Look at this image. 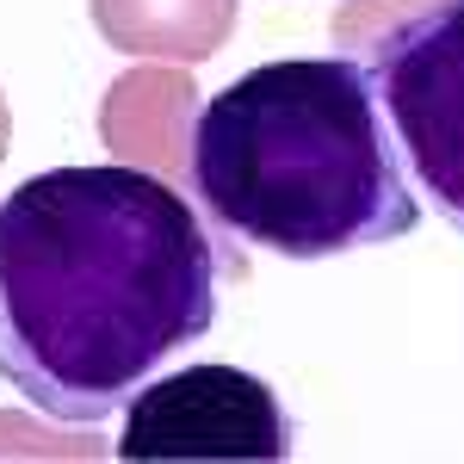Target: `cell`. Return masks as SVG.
Masks as SVG:
<instances>
[{
  "instance_id": "277c9868",
  "label": "cell",
  "mask_w": 464,
  "mask_h": 464,
  "mask_svg": "<svg viewBox=\"0 0 464 464\" xmlns=\"http://www.w3.org/2000/svg\"><path fill=\"white\" fill-rule=\"evenodd\" d=\"M118 459H291V421L273 384L205 359L130 391Z\"/></svg>"
},
{
  "instance_id": "6da1fadb",
  "label": "cell",
  "mask_w": 464,
  "mask_h": 464,
  "mask_svg": "<svg viewBox=\"0 0 464 464\" xmlns=\"http://www.w3.org/2000/svg\"><path fill=\"white\" fill-rule=\"evenodd\" d=\"M223 254L149 168H50L0 198V378L93 428L211 334Z\"/></svg>"
},
{
  "instance_id": "7a4b0ae2",
  "label": "cell",
  "mask_w": 464,
  "mask_h": 464,
  "mask_svg": "<svg viewBox=\"0 0 464 464\" xmlns=\"http://www.w3.org/2000/svg\"><path fill=\"white\" fill-rule=\"evenodd\" d=\"M186 179L217 229L285 260L378 248L421 223L353 56H285L229 81L186 130Z\"/></svg>"
},
{
  "instance_id": "3957f363",
  "label": "cell",
  "mask_w": 464,
  "mask_h": 464,
  "mask_svg": "<svg viewBox=\"0 0 464 464\" xmlns=\"http://www.w3.org/2000/svg\"><path fill=\"white\" fill-rule=\"evenodd\" d=\"M365 81L384 106L402 168L464 236V0L415 6L372 44Z\"/></svg>"
},
{
  "instance_id": "5b68a950",
  "label": "cell",
  "mask_w": 464,
  "mask_h": 464,
  "mask_svg": "<svg viewBox=\"0 0 464 464\" xmlns=\"http://www.w3.org/2000/svg\"><path fill=\"white\" fill-rule=\"evenodd\" d=\"M93 25L111 50L205 63L236 25V0H93Z\"/></svg>"
},
{
  "instance_id": "8992f818",
  "label": "cell",
  "mask_w": 464,
  "mask_h": 464,
  "mask_svg": "<svg viewBox=\"0 0 464 464\" xmlns=\"http://www.w3.org/2000/svg\"><path fill=\"white\" fill-rule=\"evenodd\" d=\"M0 155H6V100H0Z\"/></svg>"
}]
</instances>
